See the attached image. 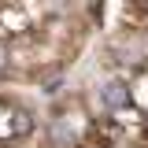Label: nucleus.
Listing matches in <instances>:
<instances>
[{"label":"nucleus","instance_id":"1","mask_svg":"<svg viewBox=\"0 0 148 148\" xmlns=\"http://www.w3.org/2000/svg\"><path fill=\"white\" fill-rule=\"evenodd\" d=\"M100 96H104V104H108V108H115V111L130 108V100H133V92H130V85L122 82V78H111V82H104Z\"/></svg>","mask_w":148,"mask_h":148},{"label":"nucleus","instance_id":"2","mask_svg":"<svg viewBox=\"0 0 148 148\" xmlns=\"http://www.w3.org/2000/svg\"><path fill=\"white\" fill-rule=\"evenodd\" d=\"M122 22L130 30H145L148 26V0H126L122 4Z\"/></svg>","mask_w":148,"mask_h":148}]
</instances>
